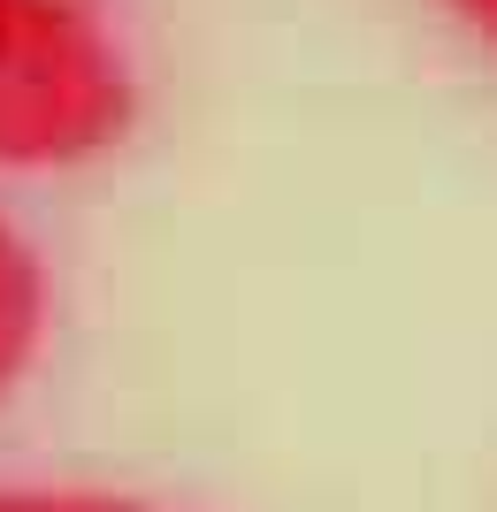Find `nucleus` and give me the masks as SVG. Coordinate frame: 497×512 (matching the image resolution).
Returning a JSON list of instances; mask_svg holds the SVG:
<instances>
[{
    "label": "nucleus",
    "mask_w": 497,
    "mask_h": 512,
    "mask_svg": "<svg viewBox=\"0 0 497 512\" xmlns=\"http://www.w3.org/2000/svg\"><path fill=\"white\" fill-rule=\"evenodd\" d=\"M130 62L100 0H0V161H85L130 130Z\"/></svg>",
    "instance_id": "obj_1"
},
{
    "label": "nucleus",
    "mask_w": 497,
    "mask_h": 512,
    "mask_svg": "<svg viewBox=\"0 0 497 512\" xmlns=\"http://www.w3.org/2000/svg\"><path fill=\"white\" fill-rule=\"evenodd\" d=\"M39 329H46V276H39V253L23 245L8 222H0V390L23 375V360L39 352Z\"/></svg>",
    "instance_id": "obj_2"
},
{
    "label": "nucleus",
    "mask_w": 497,
    "mask_h": 512,
    "mask_svg": "<svg viewBox=\"0 0 497 512\" xmlns=\"http://www.w3.org/2000/svg\"><path fill=\"white\" fill-rule=\"evenodd\" d=\"M0 512H153V505L100 497V490H0Z\"/></svg>",
    "instance_id": "obj_3"
},
{
    "label": "nucleus",
    "mask_w": 497,
    "mask_h": 512,
    "mask_svg": "<svg viewBox=\"0 0 497 512\" xmlns=\"http://www.w3.org/2000/svg\"><path fill=\"white\" fill-rule=\"evenodd\" d=\"M444 8H452V16L467 23L475 39H490V46H497V0H444Z\"/></svg>",
    "instance_id": "obj_4"
}]
</instances>
